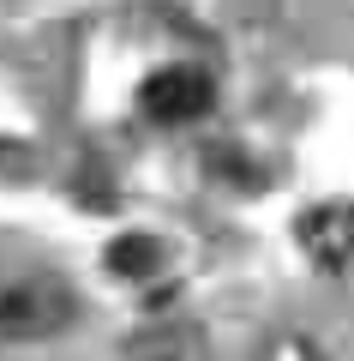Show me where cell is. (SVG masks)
Instances as JSON below:
<instances>
[{
  "label": "cell",
  "mask_w": 354,
  "mask_h": 361,
  "mask_svg": "<svg viewBox=\"0 0 354 361\" xmlns=\"http://www.w3.org/2000/svg\"><path fill=\"white\" fill-rule=\"evenodd\" d=\"M72 319V289L61 277H18L0 289V337H54Z\"/></svg>",
  "instance_id": "1"
},
{
  "label": "cell",
  "mask_w": 354,
  "mask_h": 361,
  "mask_svg": "<svg viewBox=\"0 0 354 361\" xmlns=\"http://www.w3.org/2000/svg\"><path fill=\"white\" fill-rule=\"evenodd\" d=\"M139 103H144V115H151V121H163V127H180V121L210 115L216 85H210V73H204V66H163V73L144 78Z\"/></svg>",
  "instance_id": "2"
},
{
  "label": "cell",
  "mask_w": 354,
  "mask_h": 361,
  "mask_svg": "<svg viewBox=\"0 0 354 361\" xmlns=\"http://www.w3.org/2000/svg\"><path fill=\"white\" fill-rule=\"evenodd\" d=\"M301 247L318 265H348L354 259V205L348 199H324L301 217Z\"/></svg>",
  "instance_id": "3"
},
{
  "label": "cell",
  "mask_w": 354,
  "mask_h": 361,
  "mask_svg": "<svg viewBox=\"0 0 354 361\" xmlns=\"http://www.w3.org/2000/svg\"><path fill=\"white\" fill-rule=\"evenodd\" d=\"M108 271L114 277H156V271H163V241H151V235L114 241L108 247Z\"/></svg>",
  "instance_id": "4"
},
{
  "label": "cell",
  "mask_w": 354,
  "mask_h": 361,
  "mask_svg": "<svg viewBox=\"0 0 354 361\" xmlns=\"http://www.w3.org/2000/svg\"><path fill=\"white\" fill-rule=\"evenodd\" d=\"M258 361H324V355H318V349L306 343V337H282V343H270Z\"/></svg>",
  "instance_id": "5"
}]
</instances>
